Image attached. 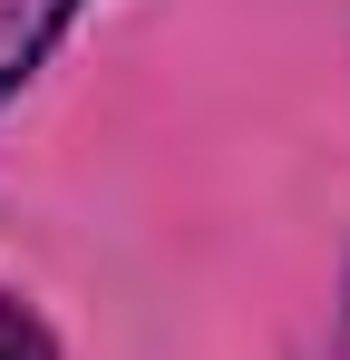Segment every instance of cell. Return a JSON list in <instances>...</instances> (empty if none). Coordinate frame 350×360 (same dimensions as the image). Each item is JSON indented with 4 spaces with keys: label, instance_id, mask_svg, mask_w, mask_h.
Returning a JSON list of instances; mask_svg holds the SVG:
<instances>
[{
    "label": "cell",
    "instance_id": "1",
    "mask_svg": "<svg viewBox=\"0 0 350 360\" xmlns=\"http://www.w3.org/2000/svg\"><path fill=\"white\" fill-rule=\"evenodd\" d=\"M68 10H78V0H0V98L49 59V39L68 30Z\"/></svg>",
    "mask_w": 350,
    "mask_h": 360
},
{
    "label": "cell",
    "instance_id": "2",
    "mask_svg": "<svg viewBox=\"0 0 350 360\" xmlns=\"http://www.w3.org/2000/svg\"><path fill=\"white\" fill-rule=\"evenodd\" d=\"M0 360H58V341L39 331V311H20V302H0Z\"/></svg>",
    "mask_w": 350,
    "mask_h": 360
}]
</instances>
